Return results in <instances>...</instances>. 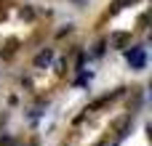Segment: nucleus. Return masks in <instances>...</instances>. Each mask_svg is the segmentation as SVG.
<instances>
[{
	"label": "nucleus",
	"mask_w": 152,
	"mask_h": 146,
	"mask_svg": "<svg viewBox=\"0 0 152 146\" xmlns=\"http://www.w3.org/2000/svg\"><path fill=\"white\" fill-rule=\"evenodd\" d=\"M126 59L131 61L134 69H144V64H147V53H144V48H131V51H126Z\"/></svg>",
	"instance_id": "f257e3e1"
},
{
	"label": "nucleus",
	"mask_w": 152,
	"mask_h": 146,
	"mask_svg": "<svg viewBox=\"0 0 152 146\" xmlns=\"http://www.w3.org/2000/svg\"><path fill=\"white\" fill-rule=\"evenodd\" d=\"M51 61V51H43V53H37V59H35V66H45Z\"/></svg>",
	"instance_id": "f03ea898"
},
{
	"label": "nucleus",
	"mask_w": 152,
	"mask_h": 146,
	"mask_svg": "<svg viewBox=\"0 0 152 146\" xmlns=\"http://www.w3.org/2000/svg\"><path fill=\"white\" fill-rule=\"evenodd\" d=\"M126 3H128V0H115V8H123Z\"/></svg>",
	"instance_id": "7ed1b4c3"
}]
</instances>
